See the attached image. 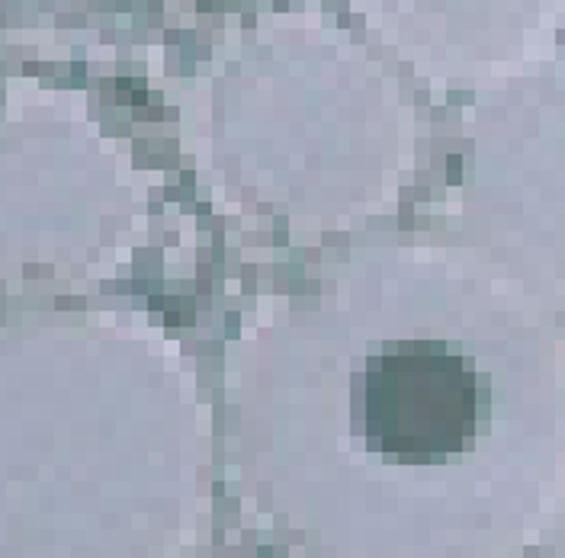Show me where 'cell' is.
Segmentation results:
<instances>
[{"mask_svg":"<svg viewBox=\"0 0 565 558\" xmlns=\"http://www.w3.org/2000/svg\"><path fill=\"white\" fill-rule=\"evenodd\" d=\"M479 391L466 360L447 353H392L363 376V433L408 459L457 453L476 430Z\"/></svg>","mask_w":565,"mask_h":558,"instance_id":"cell-1","label":"cell"}]
</instances>
